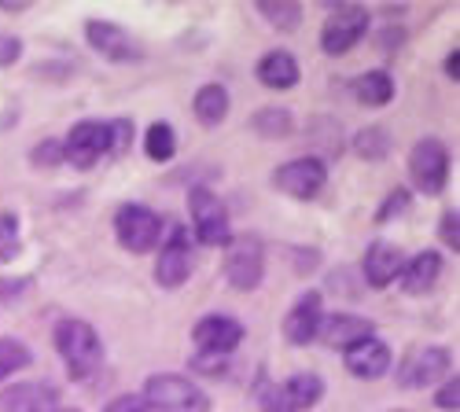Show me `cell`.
<instances>
[{
  "instance_id": "6da1fadb",
  "label": "cell",
  "mask_w": 460,
  "mask_h": 412,
  "mask_svg": "<svg viewBox=\"0 0 460 412\" xmlns=\"http://www.w3.org/2000/svg\"><path fill=\"white\" fill-rule=\"evenodd\" d=\"M56 350L66 364V376L74 383L93 380L103 364V343L89 320H59L56 324Z\"/></svg>"
},
{
  "instance_id": "7a4b0ae2",
  "label": "cell",
  "mask_w": 460,
  "mask_h": 412,
  "mask_svg": "<svg viewBox=\"0 0 460 412\" xmlns=\"http://www.w3.org/2000/svg\"><path fill=\"white\" fill-rule=\"evenodd\" d=\"M140 398L151 412H210V394L188 376H173V372H155L144 383Z\"/></svg>"
},
{
  "instance_id": "3957f363",
  "label": "cell",
  "mask_w": 460,
  "mask_h": 412,
  "mask_svg": "<svg viewBox=\"0 0 460 412\" xmlns=\"http://www.w3.org/2000/svg\"><path fill=\"white\" fill-rule=\"evenodd\" d=\"M324 394V380L314 376V372H298V376H288L284 383H265L258 390V405L261 412H305L314 408Z\"/></svg>"
},
{
  "instance_id": "277c9868",
  "label": "cell",
  "mask_w": 460,
  "mask_h": 412,
  "mask_svg": "<svg viewBox=\"0 0 460 412\" xmlns=\"http://www.w3.org/2000/svg\"><path fill=\"white\" fill-rule=\"evenodd\" d=\"M114 236H119V243L129 254H147L163 240V217L140 203H126L114 214Z\"/></svg>"
},
{
  "instance_id": "5b68a950",
  "label": "cell",
  "mask_w": 460,
  "mask_h": 412,
  "mask_svg": "<svg viewBox=\"0 0 460 412\" xmlns=\"http://www.w3.org/2000/svg\"><path fill=\"white\" fill-rule=\"evenodd\" d=\"M188 214H191V232H196L199 243L207 247H228L233 240V229H228V214L225 203L210 192V188H191L188 192Z\"/></svg>"
},
{
  "instance_id": "8992f818",
  "label": "cell",
  "mask_w": 460,
  "mask_h": 412,
  "mask_svg": "<svg viewBox=\"0 0 460 412\" xmlns=\"http://www.w3.org/2000/svg\"><path fill=\"white\" fill-rule=\"evenodd\" d=\"M409 177H412V184L424 196H438L446 188V177H449V152H446V144L435 140V136L416 140L412 155H409Z\"/></svg>"
},
{
  "instance_id": "52a82bcc",
  "label": "cell",
  "mask_w": 460,
  "mask_h": 412,
  "mask_svg": "<svg viewBox=\"0 0 460 412\" xmlns=\"http://www.w3.org/2000/svg\"><path fill=\"white\" fill-rule=\"evenodd\" d=\"M265 276V247L258 236H236L228 240V250H225V280L240 287V291H251L258 287Z\"/></svg>"
},
{
  "instance_id": "ba28073f",
  "label": "cell",
  "mask_w": 460,
  "mask_h": 412,
  "mask_svg": "<svg viewBox=\"0 0 460 412\" xmlns=\"http://www.w3.org/2000/svg\"><path fill=\"white\" fill-rule=\"evenodd\" d=\"M188 276H191V240H188L184 224H173L170 236L159 247V258H155V280H159V287L173 291V287H184Z\"/></svg>"
},
{
  "instance_id": "9c48e42d",
  "label": "cell",
  "mask_w": 460,
  "mask_h": 412,
  "mask_svg": "<svg viewBox=\"0 0 460 412\" xmlns=\"http://www.w3.org/2000/svg\"><path fill=\"white\" fill-rule=\"evenodd\" d=\"M111 152V129L107 122H78L63 140V159L74 170H93Z\"/></svg>"
},
{
  "instance_id": "30bf717a",
  "label": "cell",
  "mask_w": 460,
  "mask_h": 412,
  "mask_svg": "<svg viewBox=\"0 0 460 412\" xmlns=\"http://www.w3.org/2000/svg\"><path fill=\"white\" fill-rule=\"evenodd\" d=\"M324 180H328V166L321 159H314V155L291 159V162L277 166V173H273V184L284 196H291V199H314V196H321Z\"/></svg>"
},
{
  "instance_id": "8fae6325",
  "label": "cell",
  "mask_w": 460,
  "mask_h": 412,
  "mask_svg": "<svg viewBox=\"0 0 460 412\" xmlns=\"http://www.w3.org/2000/svg\"><path fill=\"white\" fill-rule=\"evenodd\" d=\"M365 30H368V12L358 4H342L332 12V19L321 30V48L328 56H347L365 37Z\"/></svg>"
},
{
  "instance_id": "7c38bea8",
  "label": "cell",
  "mask_w": 460,
  "mask_h": 412,
  "mask_svg": "<svg viewBox=\"0 0 460 412\" xmlns=\"http://www.w3.org/2000/svg\"><path fill=\"white\" fill-rule=\"evenodd\" d=\"M191 343L199 346V354H217L228 357L240 343H243V324L236 317H225V313H210L203 320H196L191 328Z\"/></svg>"
},
{
  "instance_id": "4fadbf2b",
  "label": "cell",
  "mask_w": 460,
  "mask_h": 412,
  "mask_svg": "<svg viewBox=\"0 0 460 412\" xmlns=\"http://www.w3.org/2000/svg\"><path fill=\"white\" fill-rule=\"evenodd\" d=\"M85 37H89V45L111 59V63H137L144 56V48L133 41V37L122 30V26H114V22H103V19H89L85 22Z\"/></svg>"
},
{
  "instance_id": "5bb4252c",
  "label": "cell",
  "mask_w": 460,
  "mask_h": 412,
  "mask_svg": "<svg viewBox=\"0 0 460 412\" xmlns=\"http://www.w3.org/2000/svg\"><path fill=\"white\" fill-rule=\"evenodd\" d=\"M449 372V350L442 346H424L412 357H405L402 372H398V387L402 390H416V387H435Z\"/></svg>"
},
{
  "instance_id": "9a60e30c",
  "label": "cell",
  "mask_w": 460,
  "mask_h": 412,
  "mask_svg": "<svg viewBox=\"0 0 460 412\" xmlns=\"http://www.w3.org/2000/svg\"><path fill=\"white\" fill-rule=\"evenodd\" d=\"M342 354H347V357H342V361H347V372H350V376H358V380H379V376H387V372H391V346L383 339H376V335H368V339L347 346Z\"/></svg>"
},
{
  "instance_id": "2e32d148",
  "label": "cell",
  "mask_w": 460,
  "mask_h": 412,
  "mask_svg": "<svg viewBox=\"0 0 460 412\" xmlns=\"http://www.w3.org/2000/svg\"><path fill=\"white\" fill-rule=\"evenodd\" d=\"M324 317V298L321 291H305L298 302L291 306V313L284 317V335H288V343L295 346H305V343H314L317 339V324Z\"/></svg>"
},
{
  "instance_id": "e0dca14e",
  "label": "cell",
  "mask_w": 460,
  "mask_h": 412,
  "mask_svg": "<svg viewBox=\"0 0 460 412\" xmlns=\"http://www.w3.org/2000/svg\"><path fill=\"white\" fill-rule=\"evenodd\" d=\"M59 408V387L37 380L0 390V412H56Z\"/></svg>"
},
{
  "instance_id": "ac0fdd59",
  "label": "cell",
  "mask_w": 460,
  "mask_h": 412,
  "mask_svg": "<svg viewBox=\"0 0 460 412\" xmlns=\"http://www.w3.org/2000/svg\"><path fill=\"white\" fill-rule=\"evenodd\" d=\"M368 335H372V320L354 317V313H328L317 324V339L324 346H335V350H347V346L368 339Z\"/></svg>"
},
{
  "instance_id": "d6986e66",
  "label": "cell",
  "mask_w": 460,
  "mask_h": 412,
  "mask_svg": "<svg viewBox=\"0 0 460 412\" xmlns=\"http://www.w3.org/2000/svg\"><path fill=\"white\" fill-rule=\"evenodd\" d=\"M402 266H405V254L391 243H372L365 250V261H361V269H365V280L368 287L383 291V287H391L398 276H402Z\"/></svg>"
},
{
  "instance_id": "ffe728a7",
  "label": "cell",
  "mask_w": 460,
  "mask_h": 412,
  "mask_svg": "<svg viewBox=\"0 0 460 412\" xmlns=\"http://www.w3.org/2000/svg\"><path fill=\"white\" fill-rule=\"evenodd\" d=\"M442 276V254L438 250H420L402 266V291L405 294H428Z\"/></svg>"
},
{
  "instance_id": "44dd1931",
  "label": "cell",
  "mask_w": 460,
  "mask_h": 412,
  "mask_svg": "<svg viewBox=\"0 0 460 412\" xmlns=\"http://www.w3.org/2000/svg\"><path fill=\"white\" fill-rule=\"evenodd\" d=\"M254 74H258V82L261 85H270V89H295L298 82H302V66H298V59L291 56V52H270V56H261L258 59V66H254Z\"/></svg>"
},
{
  "instance_id": "7402d4cb",
  "label": "cell",
  "mask_w": 460,
  "mask_h": 412,
  "mask_svg": "<svg viewBox=\"0 0 460 412\" xmlns=\"http://www.w3.org/2000/svg\"><path fill=\"white\" fill-rule=\"evenodd\" d=\"M354 96L361 107H387L394 100V78L387 70H368L361 78H354Z\"/></svg>"
},
{
  "instance_id": "603a6c76",
  "label": "cell",
  "mask_w": 460,
  "mask_h": 412,
  "mask_svg": "<svg viewBox=\"0 0 460 412\" xmlns=\"http://www.w3.org/2000/svg\"><path fill=\"white\" fill-rule=\"evenodd\" d=\"M191 110H196V118L203 126H217L228 115V92H225V85H217V82L203 85L196 92V100H191Z\"/></svg>"
},
{
  "instance_id": "cb8c5ba5",
  "label": "cell",
  "mask_w": 460,
  "mask_h": 412,
  "mask_svg": "<svg viewBox=\"0 0 460 412\" xmlns=\"http://www.w3.org/2000/svg\"><path fill=\"white\" fill-rule=\"evenodd\" d=\"M173 147H177V133H173V126H166V122H151V129L144 133V152L155 159V162H166V159H173Z\"/></svg>"
},
{
  "instance_id": "d4e9b609",
  "label": "cell",
  "mask_w": 460,
  "mask_h": 412,
  "mask_svg": "<svg viewBox=\"0 0 460 412\" xmlns=\"http://www.w3.org/2000/svg\"><path fill=\"white\" fill-rule=\"evenodd\" d=\"M258 12H261V19H270L280 33H291L302 22V8L298 4H288V0H261Z\"/></svg>"
},
{
  "instance_id": "484cf974",
  "label": "cell",
  "mask_w": 460,
  "mask_h": 412,
  "mask_svg": "<svg viewBox=\"0 0 460 412\" xmlns=\"http://www.w3.org/2000/svg\"><path fill=\"white\" fill-rule=\"evenodd\" d=\"M354 152H358L361 159H387V152H391V133L379 129V126L361 129V133L354 136Z\"/></svg>"
},
{
  "instance_id": "4316f807",
  "label": "cell",
  "mask_w": 460,
  "mask_h": 412,
  "mask_svg": "<svg viewBox=\"0 0 460 412\" xmlns=\"http://www.w3.org/2000/svg\"><path fill=\"white\" fill-rule=\"evenodd\" d=\"M30 361H33V354H30L26 343H19V339H0V383H4L8 376H15V372H22Z\"/></svg>"
},
{
  "instance_id": "83f0119b",
  "label": "cell",
  "mask_w": 460,
  "mask_h": 412,
  "mask_svg": "<svg viewBox=\"0 0 460 412\" xmlns=\"http://www.w3.org/2000/svg\"><path fill=\"white\" fill-rule=\"evenodd\" d=\"M251 122H254V129L265 133V136H288L295 118L288 115V110H280V107H270V110H258Z\"/></svg>"
},
{
  "instance_id": "f1b7e54d",
  "label": "cell",
  "mask_w": 460,
  "mask_h": 412,
  "mask_svg": "<svg viewBox=\"0 0 460 412\" xmlns=\"http://www.w3.org/2000/svg\"><path fill=\"white\" fill-rule=\"evenodd\" d=\"M22 240H19V217L15 214H0V266L12 261L19 254Z\"/></svg>"
},
{
  "instance_id": "f546056e",
  "label": "cell",
  "mask_w": 460,
  "mask_h": 412,
  "mask_svg": "<svg viewBox=\"0 0 460 412\" xmlns=\"http://www.w3.org/2000/svg\"><path fill=\"white\" fill-rule=\"evenodd\" d=\"M225 364H228V357H217V354H196L191 357V368L203 372V376H221Z\"/></svg>"
},
{
  "instance_id": "4dcf8cb0",
  "label": "cell",
  "mask_w": 460,
  "mask_h": 412,
  "mask_svg": "<svg viewBox=\"0 0 460 412\" xmlns=\"http://www.w3.org/2000/svg\"><path fill=\"white\" fill-rule=\"evenodd\" d=\"M33 162H37V166H52V162H63V144H59V140H45V144H37Z\"/></svg>"
},
{
  "instance_id": "1f68e13d",
  "label": "cell",
  "mask_w": 460,
  "mask_h": 412,
  "mask_svg": "<svg viewBox=\"0 0 460 412\" xmlns=\"http://www.w3.org/2000/svg\"><path fill=\"white\" fill-rule=\"evenodd\" d=\"M438 236L446 240V247H449V250H456V247H460V229H456V210H446V214H442V221H438Z\"/></svg>"
},
{
  "instance_id": "d6a6232c",
  "label": "cell",
  "mask_w": 460,
  "mask_h": 412,
  "mask_svg": "<svg viewBox=\"0 0 460 412\" xmlns=\"http://www.w3.org/2000/svg\"><path fill=\"white\" fill-rule=\"evenodd\" d=\"M107 129H111V152H114V155H122L126 147H129V133H133V129H129V122H126V118H119L114 126L107 122Z\"/></svg>"
},
{
  "instance_id": "836d02e7",
  "label": "cell",
  "mask_w": 460,
  "mask_h": 412,
  "mask_svg": "<svg viewBox=\"0 0 460 412\" xmlns=\"http://www.w3.org/2000/svg\"><path fill=\"white\" fill-rule=\"evenodd\" d=\"M103 412H151V408H147V401L140 394H122V398H114Z\"/></svg>"
},
{
  "instance_id": "e575fe53",
  "label": "cell",
  "mask_w": 460,
  "mask_h": 412,
  "mask_svg": "<svg viewBox=\"0 0 460 412\" xmlns=\"http://www.w3.org/2000/svg\"><path fill=\"white\" fill-rule=\"evenodd\" d=\"M19 52H22V41H19V37L0 33V66H12V63H19Z\"/></svg>"
},
{
  "instance_id": "d590c367",
  "label": "cell",
  "mask_w": 460,
  "mask_h": 412,
  "mask_svg": "<svg viewBox=\"0 0 460 412\" xmlns=\"http://www.w3.org/2000/svg\"><path fill=\"white\" fill-rule=\"evenodd\" d=\"M456 401H460V383H456V380L442 383V390L435 394V405L446 408V412H456Z\"/></svg>"
},
{
  "instance_id": "8d00e7d4",
  "label": "cell",
  "mask_w": 460,
  "mask_h": 412,
  "mask_svg": "<svg viewBox=\"0 0 460 412\" xmlns=\"http://www.w3.org/2000/svg\"><path fill=\"white\" fill-rule=\"evenodd\" d=\"M405 203H409V192H394V196H391L387 203H383V210L376 214V221H391V217H398Z\"/></svg>"
},
{
  "instance_id": "74e56055",
  "label": "cell",
  "mask_w": 460,
  "mask_h": 412,
  "mask_svg": "<svg viewBox=\"0 0 460 412\" xmlns=\"http://www.w3.org/2000/svg\"><path fill=\"white\" fill-rule=\"evenodd\" d=\"M456 63H460V56H456V52H449V59H446V74H449V78H456V74H460V66H456Z\"/></svg>"
},
{
  "instance_id": "f35d334b",
  "label": "cell",
  "mask_w": 460,
  "mask_h": 412,
  "mask_svg": "<svg viewBox=\"0 0 460 412\" xmlns=\"http://www.w3.org/2000/svg\"><path fill=\"white\" fill-rule=\"evenodd\" d=\"M0 8H4V12H22L26 4H22V0H0Z\"/></svg>"
},
{
  "instance_id": "ab89813d",
  "label": "cell",
  "mask_w": 460,
  "mask_h": 412,
  "mask_svg": "<svg viewBox=\"0 0 460 412\" xmlns=\"http://www.w3.org/2000/svg\"><path fill=\"white\" fill-rule=\"evenodd\" d=\"M56 412H78V408H56Z\"/></svg>"
}]
</instances>
